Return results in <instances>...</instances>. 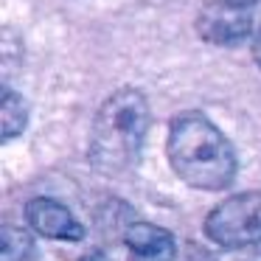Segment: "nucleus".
<instances>
[{
    "mask_svg": "<svg viewBox=\"0 0 261 261\" xmlns=\"http://www.w3.org/2000/svg\"><path fill=\"white\" fill-rule=\"evenodd\" d=\"M169 166L186 186L222 191L236 180V152L227 135L205 113L188 110L171 118L166 135Z\"/></svg>",
    "mask_w": 261,
    "mask_h": 261,
    "instance_id": "nucleus-1",
    "label": "nucleus"
},
{
    "mask_svg": "<svg viewBox=\"0 0 261 261\" xmlns=\"http://www.w3.org/2000/svg\"><path fill=\"white\" fill-rule=\"evenodd\" d=\"M149 124H152V113L141 90L121 87L113 96H107L90 126L87 158L93 169L107 177L132 169L143 149Z\"/></svg>",
    "mask_w": 261,
    "mask_h": 261,
    "instance_id": "nucleus-2",
    "label": "nucleus"
},
{
    "mask_svg": "<svg viewBox=\"0 0 261 261\" xmlns=\"http://www.w3.org/2000/svg\"><path fill=\"white\" fill-rule=\"evenodd\" d=\"M205 236L225 250L261 244V191H242L222 199L205 216Z\"/></svg>",
    "mask_w": 261,
    "mask_h": 261,
    "instance_id": "nucleus-3",
    "label": "nucleus"
},
{
    "mask_svg": "<svg viewBox=\"0 0 261 261\" xmlns=\"http://www.w3.org/2000/svg\"><path fill=\"white\" fill-rule=\"evenodd\" d=\"M197 34L211 45H239L253 37V14L250 6L214 0L205 3L197 14Z\"/></svg>",
    "mask_w": 261,
    "mask_h": 261,
    "instance_id": "nucleus-4",
    "label": "nucleus"
},
{
    "mask_svg": "<svg viewBox=\"0 0 261 261\" xmlns=\"http://www.w3.org/2000/svg\"><path fill=\"white\" fill-rule=\"evenodd\" d=\"M25 225L40 236L57 239V242L85 239V225L73 216V211L51 197H34L25 202Z\"/></svg>",
    "mask_w": 261,
    "mask_h": 261,
    "instance_id": "nucleus-5",
    "label": "nucleus"
},
{
    "mask_svg": "<svg viewBox=\"0 0 261 261\" xmlns=\"http://www.w3.org/2000/svg\"><path fill=\"white\" fill-rule=\"evenodd\" d=\"M124 242L129 247V261H174L177 239L166 227L152 222H132L124 230Z\"/></svg>",
    "mask_w": 261,
    "mask_h": 261,
    "instance_id": "nucleus-6",
    "label": "nucleus"
},
{
    "mask_svg": "<svg viewBox=\"0 0 261 261\" xmlns=\"http://www.w3.org/2000/svg\"><path fill=\"white\" fill-rule=\"evenodd\" d=\"M29 126V104L20 93H14L12 87H3V107H0V135L3 141L23 135V129Z\"/></svg>",
    "mask_w": 261,
    "mask_h": 261,
    "instance_id": "nucleus-7",
    "label": "nucleus"
},
{
    "mask_svg": "<svg viewBox=\"0 0 261 261\" xmlns=\"http://www.w3.org/2000/svg\"><path fill=\"white\" fill-rule=\"evenodd\" d=\"M0 261H31L34 258V239L23 227L6 225L0 233Z\"/></svg>",
    "mask_w": 261,
    "mask_h": 261,
    "instance_id": "nucleus-8",
    "label": "nucleus"
},
{
    "mask_svg": "<svg viewBox=\"0 0 261 261\" xmlns=\"http://www.w3.org/2000/svg\"><path fill=\"white\" fill-rule=\"evenodd\" d=\"M253 57H255V65L261 68V29L253 34Z\"/></svg>",
    "mask_w": 261,
    "mask_h": 261,
    "instance_id": "nucleus-9",
    "label": "nucleus"
},
{
    "mask_svg": "<svg viewBox=\"0 0 261 261\" xmlns=\"http://www.w3.org/2000/svg\"><path fill=\"white\" fill-rule=\"evenodd\" d=\"M79 261H113L107 253H101V250H93V253H87V255H82Z\"/></svg>",
    "mask_w": 261,
    "mask_h": 261,
    "instance_id": "nucleus-10",
    "label": "nucleus"
},
{
    "mask_svg": "<svg viewBox=\"0 0 261 261\" xmlns=\"http://www.w3.org/2000/svg\"><path fill=\"white\" fill-rule=\"evenodd\" d=\"M230 3H242V6H253V3H258V0H230Z\"/></svg>",
    "mask_w": 261,
    "mask_h": 261,
    "instance_id": "nucleus-11",
    "label": "nucleus"
}]
</instances>
